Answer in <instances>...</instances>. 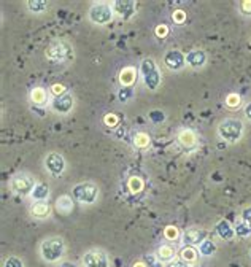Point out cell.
<instances>
[{"label":"cell","mask_w":251,"mask_h":267,"mask_svg":"<svg viewBox=\"0 0 251 267\" xmlns=\"http://www.w3.org/2000/svg\"><path fill=\"white\" fill-rule=\"evenodd\" d=\"M218 135L221 140L229 143H235L239 142L243 135V123L240 119L235 118H228L220 123L218 126Z\"/></svg>","instance_id":"1"},{"label":"cell","mask_w":251,"mask_h":267,"mask_svg":"<svg viewBox=\"0 0 251 267\" xmlns=\"http://www.w3.org/2000/svg\"><path fill=\"white\" fill-rule=\"evenodd\" d=\"M64 251H66V245H64V240L61 237H49L40 246L42 258L46 263H57L59 259H62Z\"/></svg>","instance_id":"2"},{"label":"cell","mask_w":251,"mask_h":267,"mask_svg":"<svg viewBox=\"0 0 251 267\" xmlns=\"http://www.w3.org/2000/svg\"><path fill=\"white\" fill-rule=\"evenodd\" d=\"M141 76H143V83L145 86L148 89H151V91H154V89H158L159 85H160V72L158 70V66L156 62H154L151 57H148V59H143V62H141Z\"/></svg>","instance_id":"3"},{"label":"cell","mask_w":251,"mask_h":267,"mask_svg":"<svg viewBox=\"0 0 251 267\" xmlns=\"http://www.w3.org/2000/svg\"><path fill=\"white\" fill-rule=\"evenodd\" d=\"M72 196L80 203H94L99 197V188L92 183H78L73 186Z\"/></svg>","instance_id":"4"},{"label":"cell","mask_w":251,"mask_h":267,"mask_svg":"<svg viewBox=\"0 0 251 267\" xmlns=\"http://www.w3.org/2000/svg\"><path fill=\"white\" fill-rule=\"evenodd\" d=\"M73 56L72 44L66 40H54L46 48V57L51 61H66Z\"/></svg>","instance_id":"5"},{"label":"cell","mask_w":251,"mask_h":267,"mask_svg":"<svg viewBox=\"0 0 251 267\" xmlns=\"http://www.w3.org/2000/svg\"><path fill=\"white\" fill-rule=\"evenodd\" d=\"M35 178L27 174H18L11 178L10 188L15 191L16 194H32V191L35 188Z\"/></svg>","instance_id":"6"},{"label":"cell","mask_w":251,"mask_h":267,"mask_svg":"<svg viewBox=\"0 0 251 267\" xmlns=\"http://www.w3.org/2000/svg\"><path fill=\"white\" fill-rule=\"evenodd\" d=\"M89 19L94 24H108L113 19V6L108 3H94L89 10Z\"/></svg>","instance_id":"7"},{"label":"cell","mask_w":251,"mask_h":267,"mask_svg":"<svg viewBox=\"0 0 251 267\" xmlns=\"http://www.w3.org/2000/svg\"><path fill=\"white\" fill-rule=\"evenodd\" d=\"M83 267H110V259L102 250H91L85 253L81 259Z\"/></svg>","instance_id":"8"},{"label":"cell","mask_w":251,"mask_h":267,"mask_svg":"<svg viewBox=\"0 0 251 267\" xmlns=\"http://www.w3.org/2000/svg\"><path fill=\"white\" fill-rule=\"evenodd\" d=\"M51 108L56 111V113H61V114H66L73 108V95L70 92H66L62 95H56L51 102Z\"/></svg>","instance_id":"9"},{"label":"cell","mask_w":251,"mask_h":267,"mask_svg":"<svg viewBox=\"0 0 251 267\" xmlns=\"http://www.w3.org/2000/svg\"><path fill=\"white\" fill-rule=\"evenodd\" d=\"M45 167L53 175H61L66 170V159L59 153H49L46 159H45Z\"/></svg>","instance_id":"10"},{"label":"cell","mask_w":251,"mask_h":267,"mask_svg":"<svg viewBox=\"0 0 251 267\" xmlns=\"http://www.w3.org/2000/svg\"><path fill=\"white\" fill-rule=\"evenodd\" d=\"M164 64L170 70H180V68L184 67L186 56L178 49H170V51H167L165 56H164Z\"/></svg>","instance_id":"11"},{"label":"cell","mask_w":251,"mask_h":267,"mask_svg":"<svg viewBox=\"0 0 251 267\" xmlns=\"http://www.w3.org/2000/svg\"><path fill=\"white\" fill-rule=\"evenodd\" d=\"M205 239H207V231H204L201 227H189L183 232V242L191 246L201 245Z\"/></svg>","instance_id":"12"},{"label":"cell","mask_w":251,"mask_h":267,"mask_svg":"<svg viewBox=\"0 0 251 267\" xmlns=\"http://www.w3.org/2000/svg\"><path fill=\"white\" fill-rule=\"evenodd\" d=\"M135 10H137V3L132 2V0H124V2L123 0H116V2L113 3V11L123 19L131 18L135 13Z\"/></svg>","instance_id":"13"},{"label":"cell","mask_w":251,"mask_h":267,"mask_svg":"<svg viewBox=\"0 0 251 267\" xmlns=\"http://www.w3.org/2000/svg\"><path fill=\"white\" fill-rule=\"evenodd\" d=\"M207 62V54L202 49H192L186 54V64L192 68L204 67V64Z\"/></svg>","instance_id":"14"},{"label":"cell","mask_w":251,"mask_h":267,"mask_svg":"<svg viewBox=\"0 0 251 267\" xmlns=\"http://www.w3.org/2000/svg\"><path fill=\"white\" fill-rule=\"evenodd\" d=\"M178 142L182 146H184V148L189 150V148H192V146H196L197 137L191 129H183V131L178 132Z\"/></svg>","instance_id":"15"},{"label":"cell","mask_w":251,"mask_h":267,"mask_svg":"<svg viewBox=\"0 0 251 267\" xmlns=\"http://www.w3.org/2000/svg\"><path fill=\"white\" fill-rule=\"evenodd\" d=\"M135 80H137V70L134 67H124L119 72V83L124 88H131Z\"/></svg>","instance_id":"16"},{"label":"cell","mask_w":251,"mask_h":267,"mask_svg":"<svg viewBox=\"0 0 251 267\" xmlns=\"http://www.w3.org/2000/svg\"><path fill=\"white\" fill-rule=\"evenodd\" d=\"M216 234L220 235L223 240H230L235 235V229H232V226L229 224V221L221 220L216 224Z\"/></svg>","instance_id":"17"},{"label":"cell","mask_w":251,"mask_h":267,"mask_svg":"<svg viewBox=\"0 0 251 267\" xmlns=\"http://www.w3.org/2000/svg\"><path fill=\"white\" fill-rule=\"evenodd\" d=\"M56 208H57V212L62 213V215L72 213V210H73L72 197H70V196H59L56 199Z\"/></svg>","instance_id":"18"},{"label":"cell","mask_w":251,"mask_h":267,"mask_svg":"<svg viewBox=\"0 0 251 267\" xmlns=\"http://www.w3.org/2000/svg\"><path fill=\"white\" fill-rule=\"evenodd\" d=\"M156 256L159 261H162V263H170L173 256H175V246L170 245V244L160 245L156 251Z\"/></svg>","instance_id":"19"},{"label":"cell","mask_w":251,"mask_h":267,"mask_svg":"<svg viewBox=\"0 0 251 267\" xmlns=\"http://www.w3.org/2000/svg\"><path fill=\"white\" fill-rule=\"evenodd\" d=\"M30 215L35 218H46L49 215V205L46 200H37L30 208Z\"/></svg>","instance_id":"20"},{"label":"cell","mask_w":251,"mask_h":267,"mask_svg":"<svg viewBox=\"0 0 251 267\" xmlns=\"http://www.w3.org/2000/svg\"><path fill=\"white\" fill-rule=\"evenodd\" d=\"M199 258V250L196 246H191V245H186L182 248V251H180V259L186 261L188 264H192L196 263Z\"/></svg>","instance_id":"21"},{"label":"cell","mask_w":251,"mask_h":267,"mask_svg":"<svg viewBox=\"0 0 251 267\" xmlns=\"http://www.w3.org/2000/svg\"><path fill=\"white\" fill-rule=\"evenodd\" d=\"M30 196L34 200H46L48 196H49V188L43 183H37Z\"/></svg>","instance_id":"22"},{"label":"cell","mask_w":251,"mask_h":267,"mask_svg":"<svg viewBox=\"0 0 251 267\" xmlns=\"http://www.w3.org/2000/svg\"><path fill=\"white\" fill-rule=\"evenodd\" d=\"M30 100L35 105H45V102L48 100V94L43 88H35L30 91Z\"/></svg>","instance_id":"23"},{"label":"cell","mask_w":251,"mask_h":267,"mask_svg":"<svg viewBox=\"0 0 251 267\" xmlns=\"http://www.w3.org/2000/svg\"><path fill=\"white\" fill-rule=\"evenodd\" d=\"M216 251V245L215 242L211 240H207L205 239L201 245H199V254H202V256H211Z\"/></svg>","instance_id":"24"},{"label":"cell","mask_w":251,"mask_h":267,"mask_svg":"<svg viewBox=\"0 0 251 267\" xmlns=\"http://www.w3.org/2000/svg\"><path fill=\"white\" fill-rule=\"evenodd\" d=\"M134 143H135L137 148H148L150 143H151V138L145 132H137V134H135V137H134Z\"/></svg>","instance_id":"25"},{"label":"cell","mask_w":251,"mask_h":267,"mask_svg":"<svg viewBox=\"0 0 251 267\" xmlns=\"http://www.w3.org/2000/svg\"><path fill=\"white\" fill-rule=\"evenodd\" d=\"M127 188L132 194H138L143 189V180L140 177H131L127 181Z\"/></svg>","instance_id":"26"},{"label":"cell","mask_w":251,"mask_h":267,"mask_svg":"<svg viewBox=\"0 0 251 267\" xmlns=\"http://www.w3.org/2000/svg\"><path fill=\"white\" fill-rule=\"evenodd\" d=\"M27 8L32 13H43L48 10V3L45 0H30L27 2Z\"/></svg>","instance_id":"27"},{"label":"cell","mask_w":251,"mask_h":267,"mask_svg":"<svg viewBox=\"0 0 251 267\" xmlns=\"http://www.w3.org/2000/svg\"><path fill=\"white\" fill-rule=\"evenodd\" d=\"M235 234L240 235V237H247V235L251 234V224L250 222H245V221L239 222V224L235 226Z\"/></svg>","instance_id":"28"},{"label":"cell","mask_w":251,"mask_h":267,"mask_svg":"<svg viewBox=\"0 0 251 267\" xmlns=\"http://www.w3.org/2000/svg\"><path fill=\"white\" fill-rule=\"evenodd\" d=\"M164 237L167 240H177L180 237V231H178V227L175 226H167L164 229Z\"/></svg>","instance_id":"29"},{"label":"cell","mask_w":251,"mask_h":267,"mask_svg":"<svg viewBox=\"0 0 251 267\" xmlns=\"http://www.w3.org/2000/svg\"><path fill=\"white\" fill-rule=\"evenodd\" d=\"M226 105L229 108H239L240 107V95L235 94V92L229 94L228 97H226Z\"/></svg>","instance_id":"30"},{"label":"cell","mask_w":251,"mask_h":267,"mask_svg":"<svg viewBox=\"0 0 251 267\" xmlns=\"http://www.w3.org/2000/svg\"><path fill=\"white\" fill-rule=\"evenodd\" d=\"M145 264H146V267H164L162 261H159L156 254H150V256H146Z\"/></svg>","instance_id":"31"},{"label":"cell","mask_w":251,"mask_h":267,"mask_svg":"<svg viewBox=\"0 0 251 267\" xmlns=\"http://www.w3.org/2000/svg\"><path fill=\"white\" fill-rule=\"evenodd\" d=\"M3 267H24V263L16 256H8L5 259Z\"/></svg>","instance_id":"32"},{"label":"cell","mask_w":251,"mask_h":267,"mask_svg":"<svg viewBox=\"0 0 251 267\" xmlns=\"http://www.w3.org/2000/svg\"><path fill=\"white\" fill-rule=\"evenodd\" d=\"M118 116L114 113H107L105 116H104V123H105V126H108V127H114L118 124Z\"/></svg>","instance_id":"33"},{"label":"cell","mask_w":251,"mask_h":267,"mask_svg":"<svg viewBox=\"0 0 251 267\" xmlns=\"http://www.w3.org/2000/svg\"><path fill=\"white\" fill-rule=\"evenodd\" d=\"M172 19H173V22L183 24L186 21V13L183 10H175V11H173V15H172Z\"/></svg>","instance_id":"34"},{"label":"cell","mask_w":251,"mask_h":267,"mask_svg":"<svg viewBox=\"0 0 251 267\" xmlns=\"http://www.w3.org/2000/svg\"><path fill=\"white\" fill-rule=\"evenodd\" d=\"M131 97H132V88H123L119 91V99L123 102H126L127 99H131Z\"/></svg>","instance_id":"35"},{"label":"cell","mask_w":251,"mask_h":267,"mask_svg":"<svg viewBox=\"0 0 251 267\" xmlns=\"http://www.w3.org/2000/svg\"><path fill=\"white\" fill-rule=\"evenodd\" d=\"M165 267H189V264L183 259H172L170 263H167Z\"/></svg>","instance_id":"36"},{"label":"cell","mask_w":251,"mask_h":267,"mask_svg":"<svg viewBox=\"0 0 251 267\" xmlns=\"http://www.w3.org/2000/svg\"><path fill=\"white\" fill-rule=\"evenodd\" d=\"M240 11L243 15H250L251 16V0H243L240 3Z\"/></svg>","instance_id":"37"},{"label":"cell","mask_w":251,"mask_h":267,"mask_svg":"<svg viewBox=\"0 0 251 267\" xmlns=\"http://www.w3.org/2000/svg\"><path fill=\"white\" fill-rule=\"evenodd\" d=\"M154 32H156V35H158V37L162 38V37H165L167 34H169V27H167L165 24H159L158 27H156V30H154Z\"/></svg>","instance_id":"38"},{"label":"cell","mask_w":251,"mask_h":267,"mask_svg":"<svg viewBox=\"0 0 251 267\" xmlns=\"http://www.w3.org/2000/svg\"><path fill=\"white\" fill-rule=\"evenodd\" d=\"M51 92H53L54 95H62V94H66V86L64 85H54V86H51Z\"/></svg>","instance_id":"39"},{"label":"cell","mask_w":251,"mask_h":267,"mask_svg":"<svg viewBox=\"0 0 251 267\" xmlns=\"http://www.w3.org/2000/svg\"><path fill=\"white\" fill-rule=\"evenodd\" d=\"M150 118L153 119V121H164V113L162 111H159V110H154V111H151L150 113Z\"/></svg>","instance_id":"40"},{"label":"cell","mask_w":251,"mask_h":267,"mask_svg":"<svg viewBox=\"0 0 251 267\" xmlns=\"http://www.w3.org/2000/svg\"><path fill=\"white\" fill-rule=\"evenodd\" d=\"M242 221L250 222V224H251V207H247V208L242 212Z\"/></svg>","instance_id":"41"},{"label":"cell","mask_w":251,"mask_h":267,"mask_svg":"<svg viewBox=\"0 0 251 267\" xmlns=\"http://www.w3.org/2000/svg\"><path fill=\"white\" fill-rule=\"evenodd\" d=\"M245 116L248 119H251V102H250V104H247V107H245Z\"/></svg>","instance_id":"42"},{"label":"cell","mask_w":251,"mask_h":267,"mask_svg":"<svg viewBox=\"0 0 251 267\" xmlns=\"http://www.w3.org/2000/svg\"><path fill=\"white\" fill-rule=\"evenodd\" d=\"M59 267H78L76 264H73V263H62Z\"/></svg>","instance_id":"43"},{"label":"cell","mask_w":251,"mask_h":267,"mask_svg":"<svg viewBox=\"0 0 251 267\" xmlns=\"http://www.w3.org/2000/svg\"><path fill=\"white\" fill-rule=\"evenodd\" d=\"M134 267H146L145 261H137V263L134 264Z\"/></svg>","instance_id":"44"}]
</instances>
